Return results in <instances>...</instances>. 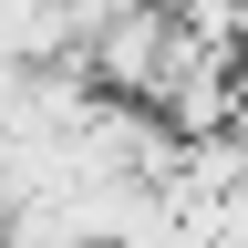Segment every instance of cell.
<instances>
[{"instance_id":"obj_2","label":"cell","mask_w":248,"mask_h":248,"mask_svg":"<svg viewBox=\"0 0 248 248\" xmlns=\"http://www.w3.org/2000/svg\"><path fill=\"white\" fill-rule=\"evenodd\" d=\"M83 52L73 0H0V62H62Z\"/></svg>"},{"instance_id":"obj_1","label":"cell","mask_w":248,"mask_h":248,"mask_svg":"<svg viewBox=\"0 0 248 248\" xmlns=\"http://www.w3.org/2000/svg\"><path fill=\"white\" fill-rule=\"evenodd\" d=\"M93 83L104 93H124V104H166V83L186 73V52H197V31H186V11H124V21H104L93 31Z\"/></svg>"}]
</instances>
